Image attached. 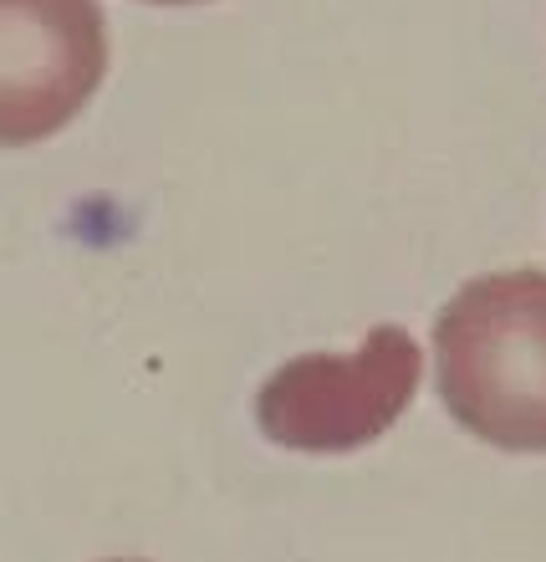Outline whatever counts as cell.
Returning a JSON list of instances; mask_svg holds the SVG:
<instances>
[{"mask_svg": "<svg viewBox=\"0 0 546 562\" xmlns=\"http://www.w3.org/2000/svg\"><path fill=\"white\" fill-rule=\"evenodd\" d=\"M440 400L475 440L546 450V271L465 281L434 323Z\"/></svg>", "mask_w": 546, "mask_h": 562, "instance_id": "cell-1", "label": "cell"}, {"mask_svg": "<svg viewBox=\"0 0 546 562\" xmlns=\"http://www.w3.org/2000/svg\"><path fill=\"white\" fill-rule=\"evenodd\" d=\"M424 373L419 342L399 323H378L357 353H302L255 394L266 440L307 456H342L403 419Z\"/></svg>", "mask_w": 546, "mask_h": 562, "instance_id": "cell-2", "label": "cell"}, {"mask_svg": "<svg viewBox=\"0 0 546 562\" xmlns=\"http://www.w3.org/2000/svg\"><path fill=\"white\" fill-rule=\"evenodd\" d=\"M107 21L98 0H0V148L61 134L103 88Z\"/></svg>", "mask_w": 546, "mask_h": 562, "instance_id": "cell-3", "label": "cell"}, {"mask_svg": "<svg viewBox=\"0 0 546 562\" xmlns=\"http://www.w3.org/2000/svg\"><path fill=\"white\" fill-rule=\"evenodd\" d=\"M153 5H200V0H153Z\"/></svg>", "mask_w": 546, "mask_h": 562, "instance_id": "cell-4", "label": "cell"}, {"mask_svg": "<svg viewBox=\"0 0 546 562\" xmlns=\"http://www.w3.org/2000/svg\"><path fill=\"white\" fill-rule=\"evenodd\" d=\"M113 562H138V558H113Z\"/></svg>", "mask_w": 546, "mask_h": 562, "instance_id": "cell-5", "label": "cell"}]
</instances>
